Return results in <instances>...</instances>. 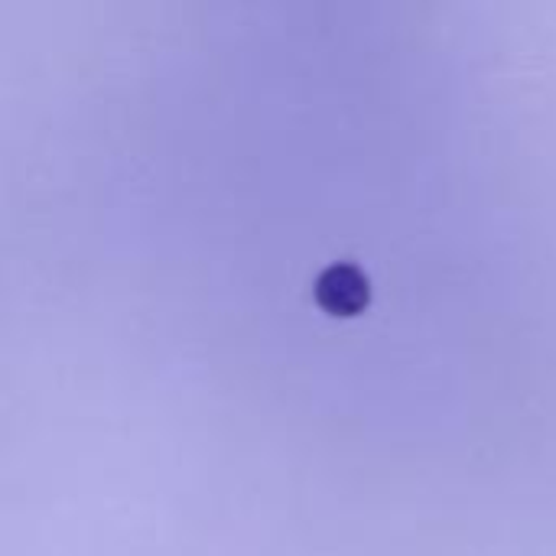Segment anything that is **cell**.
I'll list each match as a JSON object with an SVG mask.
<instances>
[{
    "instance_id": "cell-1",
    "label": "cell",
    "mask_w": 556,
    "mask_h": 556,
    "mask_svg": "<svg viewBox=\"0 0 556 556\" xmlns=\"http://www.w3.org/2000/svg\"><path fill=\"white\" fill-rule=\"evenodd\" d=\"M316 300L336 316H355L368 303V280L355 264H329L316 280Z\"/></svg>"
}]
</instances>
